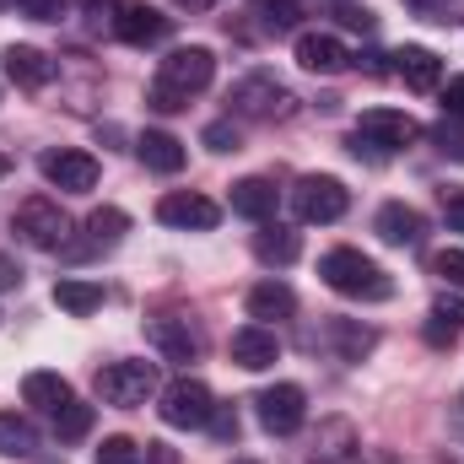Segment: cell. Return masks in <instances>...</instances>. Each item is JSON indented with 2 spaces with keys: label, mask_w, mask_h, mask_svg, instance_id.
<instances>
[{
  "label": "cell",
  "mask_w": 464,
  "mask_h": 464,
  "mask_svg": "<svg viewBox=\"0 0 464 464\" xmlns=\"http://www.w3.org/2000/svg\"><path fill=\"white\" fill-rule=\"evenodd\" d=\"M319 276H324L330 292H341V297H351V303H383V297H394L389 270L372 265L362 248H330V254L319 259Z\"/></svg>",
  "instance_id": "obj_1"
},
{
  "label": "cell",
  "mask_w": 464,
  "mask_h": 464,
  "mask_svg": "<svg viewBox=\"0 0 464 464\" xmlns=\"http://www.w3.org/2000/svg\"><path fill=\"white\" fill-rule=\"evenodd\" d=\"M227 103H232V114L237 119H259V124H276V119L297 114V92H292L286 82H276L270 71H254V76L232 82Z\"/></svg>",
  "instance_id": "obj_2"
},
{
  "label": "cell",
  "mask_w": 464,
  "mask_h": 464,
  "mask_svg": "<svg viewBox=\"0 0 464 464\" xmlns=\"http://www.w3.org/2000/svg\"><path fill=\"white\" fill-rule=\"evenodd\" d=\"M346 206H351V195H346V184L335 179V173H308V179H297V189H292V211H297V222H341L346 217Z\"/></svg>",
  "instance_id": "obj_3"
},
{
  "label": "cell",
  "mask_w": 464,
  "mask_h": 464,
  "mask_svg": "<svg viewBox=\"0 0 464 464\" xmlns=\"http://www.w3.org/2000/svg\"><path fill=\"white\" fill-rule=\"evenodd\" d=\"M157 394V362H109L98 372V400L119 405V411H135Z\"/></svg>",
  "instance_id": "obj_4"
},
{
  "label": "cell",
  "mask_w": 464,
  "mask_h": 464,
  "mask_svg": "<svg viewBox=\"0 0 464 464\" xmlns=\"http://www.w3.org/2000/svg\"><path fill=\"white\" fill-rule=\"evenodd\" d=\"M157 411H162V421H168V427L200 432V427L211 421V411H217V394H211L200 378H189V372H184V378H173V383L162 389V405H157Z\"/></svg>",
  "instance_id": "obj_5"
},
{
  "label": "cell",
  "mask_w": 464,
  "mask_h": 464,
  "mask_svg": "<svg viewBox=\"0 0 464 464\" xmlns=\"http://www.w3.org/2000/svg\"><path fill=\"white\" fill-rule=\"evenodd\" d=\"M254 416H259V427H265L270 438L303 432V421H308V394H303V383H270V389H259Z\"/></svg>",
  "instance_id": "obj_6"
},
{
  "label": "cell",
  "mask_w": 464,
  "mask_h": 464,
  "mask_svg": "<svg viewBox=\"0 0 464 464\" xmlns=\"http://www.w3.org/2000/svg\"><path fill=\"white\" fill-rule=\"evenodd\" d=\"M157 82L173 87V92H206L217 82V54L206 44H189V49H168V60L157 65Z\"/></svg>",
  "instance_id": "obj_7"
},
{
  "label": "cell",
  "mask_w": 464,
  "mask_h": 464,
  "mask_svg": "<svg viewBox=\"0 0 464 464\" xmlns=\"http://www.w3.org/2000/svg\"><path fill=\"white\" fill-rule=\"evenodd\" d=\"M38 173L54 184V189H65V195H87L92 184H98V157L92 151H76V146H60V151H44L38 157Z\"/></svg>",
  "instance_id": "obj_8"
},
{
  "label": "cell",
  "mask_w": 464,
  "mask_h": 464,
  "mask_svg": "<svg viewBox=\"0 0 464 464\" xmlns=\"http://www.w3.org/2000/svg\"><path fill=\"white\" fill-rule=\"evenodd\" d=\"M16 232H22L33 248H60L65 232H71V222H65V211H60L49 195H27V200L16 206Z\"/></svg>",
  "instance_id": "obj_9"
},
{
  "label": "cell",
  "mask_w": 464,
  "mask_h": 464,
  "mask_svg": "<svg viewBox=\"0 0 464 464\" xmlns=\"http://www.w3.org/2000/svg\"><path fill=\"white\" fill-rule=\"evenodd\" d=\"M157 222L179 227V232H211L222 222V206L206 200V195H195V189H173V195L157 200Z\"/></svg>",
  "instance_id": "obj_10"
},
{
  "label": "cell",
  "mask_w": 464,
  "mask_h": 464,
  "mask_svg": "<svg viewBox=\"0 0 464 464\" xmlns=\"http://www.w3.org/2000/svg\"><path fill=\"white\" fill-rule=\"evenodd\" d=\"M351 135H362V140H372L383 157L389 151H400V146H411L416 135H421V124L411 114H400V109H362V119H356V130Z\"/></svg>",
  "instance_id": "obj_11"
},
{
  "label": "cell",
  "mask_w": 464,
  "mask_h": 464,
  "mask_svg": "<svg viewBox=\"0 0 464 464\" xmlns=\"http://www.w3.org/2000/svg\"><path fill=\"white\" fill-rule=\"evenodd\" d=\"M114 33L124 44L146 49V44H162V38L173 33V16H162V11L146 5V0H119L114 5Z\"/></svg>",
  "instance_id": "obj_12"
},
{
  "label": "cell",
  "mask_w": 464,
  "mask_h": 464,
  "mask_svg": "<svg viewBox=\"0 0 464 464\" xmlns=\"http://www.w3.org/2000/svg\"><path fill=\"white\" fill-rule=\"evenodd\" d=\"M389 60H394L389 71H394V76H400L411 92H438V87H443V60H438L432 49H421V44H405V49H394Z\"/></svg>",
  "instance_id": "obj_13"
},
{
  "label": "cell",
  "mask_w": 464,
  "mask_h": 464,
  "mask_svg": "<svg viewBox=\"0 0 464 464\" xmlns=\"http://www.w3.org/2000/svg\"><path fill=\"white\" fill-rule=\"evenodd\" d=\"M0 60H5V76H11L22 92H44V87L54 82V71H60V65H54L44 49H33V44H11Z\"/></svg>",
  "instance_id": "obj_14"
},
{
  "label": "cell",
  "mask_w": 464,
  "mask_h": 464,
  "mask_svg": "<svg viewBox=\"0 0 464 464\" xmlns=\"http://www.w3.org/2000/svg\"><path fill=\"white\" fill-rule=\"evenodd\" d=\"M297 65L314 71V76H341L351 65V54L335 33H297Z\"/></svg>",
  "instance_id": "obj_15"
},
{
  "label": "cell",
  "mask_w": 464,
  "mask_h": 464,
  "mask_svg": "<svg viewBox=\"0 0 464 464\" xmlns=\"http://www.w3.org/2000/svg\"><path fill=\"white\" fill-rule=\"evenodd\" d=\"M146 341L162 351L168 362H195V356H200V335L189 330V319H173V314L146 319Z\"/></svg>",
  "instance_id": "obj_16"
},
{
  "label": "cell",
  "mask_w": 464,
  "mask_h": 464,
  "mask_svg": "<svg viewBox=\"0 0 464 464\" xmlns=\"http://www.w3.org/2000/svg\"><path fill=\"white\" fill-rule=\"evenodd\" d=\"M232 362L248 367V372L276 367V362H281V341H276V330H265V324H243V330H232Z\"/></svg>",
  "instance_id": "obj_17"
},
{
  "label": "cell",
  "mask_w": 464,
  "mask_h": 464,
  "mask_svg": "<svg viewBox=\"0 0 464 464\" xmlns=\"http://www.w3.org/2000/svg\"><path fill=\"white\" fill-rule=\"evenodd\" d=\"M372 232H378L389 248H416V243H421V232H427V222H421V211H416V206H405V200H389V206L378 211Z\"/></svg>",
  "instance_id": "obj_18"
},
{
  "label": "cell",
  "mask_w": 464,
  "mask_h": 464,
  "mask_svg": "<svg viewBox=\"0 0 464 464\" xmlns=\"http://www.w3.org/2000/svg\"><path fill=\"white\" fill-rule=\"evenodd\" d=\"M135 157H140L151 173H179V168L189 162L184 140H179V135H168V130H146V135L135 140Z\"/></svg>",
  "instance_id": "obj_19"
},
{
  "label": "cell",
  "mask_w": 464,
  "mask_h": 464,
  "mask_svg": "<svg viewBox=\"0 0 464 464\" xmlns=\"http://www.w3.org/2000/svg\"><path fill=\"white\" fill-rule=\"evenodd\" d=\"M276 206H281V189H276L270 179H237V184H232V211H237V217L270 222Z\"/></svg>",
  "instance_id": "obj_20"
},
{
  "label": "cell",
  "mask_w": 464,
  "mask_h": 464,
  "mask_svg": "<svg viewBox=\"0 0 464 464\" xmlns=\"http://www.w3.org/2000/svg\"><path fill=\"white\" fill-rule=\"evenodd\" d=\"M297 254H303V232L281 227V222H259V232H254L259 265H297Z\"/></svg>",
  "instance_id": "obj_21"
},
{
  "label": "cell",
  "mask_w": 464,
  "mask_h": 464,
  "mask_svg": "<svg viewBox=\"0 0 464 464\" xmlns=\"http://www.w3.org/2000/svg\"><path fill=\"white\" fill-rule=\"evenodd\" d=\"M297 314V292L286 281H259L248 292V319L254 324H270V319H292Z\"/></svg>",
  "instance_id": "obj_22"
},
{
  "label": "cell",
  "mask_w": 464,
  "mask_h": 464,
  "mask_svg": "<svg viewBox=\"0 0 464 464\" xmlns=\"http://www.w3.org/2000/svg\"><path fill=\"white\" fill-rule=\"evenodd\" d=\"M54 308H65L71 319H87L103 308V286L98 281H82V276H60L54 281Z\"/></svg>",
  "instance_id": "obj_23"
},
{
  "label": "cell",
  "mask_w": 464,
  "mask_h": 464,
  "mask_svg": "<svg viewBox=\"0 0 464 464\" xmlns=\"http://www.w3.org/2000/svg\"><path fill=\"white\" fill-rule=\"evenodd\" d=\"M464 335V297H438L432 314H427V346H454Z\"/></svg>",
  "instance_id": "obj_24"
},
{
  "label": "cell",
  "mask_w": 464,
  "mask_h": 464,
  "mask_svg": "<svg viewBox=\"0 0 464 464\" xmlns=\"http://www.w3.org/2000/svg\"><path fill=\"white\" fill-rule=\"evenodd\" d=\"M22 400L38 405V411H60V405H71L76 394H71V383H65L60 372H44V367H38V372L22 378Z\"/></svg>",
  "instance_id": "obj_25"
},
{
  "label": "cell",
  "mask_w": 464,
  "mask_h": 464,
  "mask_svg": "<svg viewBox=\"0 0 464 464\" xmlns=\"http://www.w3.org/2000/svg\"><path fill=\"white\" fill-rule=\"evenodd\" d=\"M33 449H38V427L27 416H16V411H0V454L5 459H27Z\"/></svg>",
  "instance_id": "obj_26"
},
{
  "label": "cell",
  "mask_w": 464,
  "mask_h": 464,
  "mask_svg": "<svg viewBox=\"0 0 464 464\" xmlns=\"http://www.w3.org/2000/svg\"><path fill=\"white\" fill-rule=\"evenodd\" d=\"M124 232H130V217H124L119 206H98V211L87 217V237H92V248H114Z\"/></svg>",
  "instance_id": "obj_27"
},
{
  "label": "cell",
  "mask_w": 464,
  "mask_h": 464,
  "mask_svg": "<svg viewBox=\"0 0 464 464\" xmlns=\"http://www.w3.org/2000/svg\"><path fill=\"white\" fill-rule=\"evenodd\" d=\"M330 341H335V351H341L346 362H362L367 351L378 346V335L362 330V324H351V319H335V324H330Z\"/></svg>",
  "instance_id": "obj_28"
},
{
  "label": "cell",
  "mask_w": 464,
  "mask_h": 464,
  "mask_svg": "<svg viewBox=\"0 0 464 464\" xmlns=\"http://www.w3.org/2000/svg\"><path fill=\"white\" fill-rule=\"evenodd\" d=\"M87 432H92V405L71 400V405L54 411V438H60V443H82Z\"/></svg>",
  "instance_id": "obj_29"
},
{
  "label": "cell",
  "mask_w": 464,
  "mask_h": 464,
  "mask_svg": "<svg viewBox=\"0 0 464 464\" xmlns=\"http://www.w3.org/2000/svg\"><path fill=\"white\" fill-rule=\"evenodd\" d=\"M254 16H259L270 33H292L297 16H303V0H254Z\"/></svg>",
  "instance_id": "obj_30"
},
{
  "label": "cell",
  "mask_w": 464,
  "mask_h": 464,
  "mask_svg": "<svg viewBox=\"0 0 464 464\" xmlns=\"http://www.w3.org/2000/svg\"><path fill=\"white\" fill-rule=\"evenodd\" d=\"M427 140L443 151V157H454V162H464V124L459 119H438L432 130H427Z\"/></svg>",
  "instance_id": "obj_31"
},
{
  "label": "cell",
  "mask_w": 464,
  "mask_h": 464,
  "mask_svg": "<svg viewBox=\"0 0 464 464\" xmlns=\"http://www.w3.org/2000/svg\"><path fill=\"white\" fill-rule=\"evenodd\" d=\"M330 16H335L346 33H372V27H378V16H372L367 5H356V0H335V5H330Z\"/></svg>",
  "instance_id": "obj_32"
},
{
  "label": "cell",
  "mask_w": 464,
  "mask_h": 464,
  "mask_svg": "<svg viewBox=\"0 0 464 464\" xmlns=\"http://www.w3.org/2000/svg\"><path fill=\"white\" fill-rule=\"evenodd\" d=\"M432 276H443L454 292H464V248H438L432 254Z\"/></svg>",
  "instance_id": "obj_33"
},
{
  "label": "cell",
  "mask_w": 464,
  "mask_h": 464,
  "mask_svg": "<svg viewBox=\"0 0 464 464\" xmlns=\"http://www.w3.org/2000/svg\"><path fill=\"white\" fill-rule=\"evenodd\" d=\"M98 464H140V443L135 438H103Z\"/></svg>",
  "instance_id": "obj_34"
},
{
  "label": "cell",
  "mask_w": 464,
  "mask_h": 464,
  "mask_svg": "<svg viewBox=\"0 0 464 464\" xmlns=\"http://www.w3.org/2000/svg\"><path fill=\"white\" fill-rule=\"evenodd\" d=\"M146 103H151L157 114H179V109H189V98H184V92H173V87H162V82H151V87H146Z\"/></svg>",
  "instance_id": "obj_35"
},
{
  "label": "cell",
  "mask_w": 464,
  "mask_h": 464,
  "mask_svg": "<svg viewBox=\"0 0 464 464\" xmlns=\"http://www.w3.org/2000/svg\"><path fill=\"white\" fill-rule=\"evenodd\" d=\"M200 140H206L211 151H237V140H243V135H237V124H232V119H217V124H206V135H200Z\"/></svg>",
  "instance_id": "obj_36"
},
{
  "label": "cell",
  "mask_w": 464,
  "mask_h": 464,
  "mask_svg": "<svg viewBox=\"0 0 464 464\" xmlns=\"http://www.w3.org/2000/svg\"><path fill=\"white\" fill-rule=\"evenodd\" d=\"M438 92H443V119H459L464 124V76H449Z\"/></svg>",
  "instance_id": "obj_37"
},
{
  "label": "cell",
  "mask_w": 464,
  "mask_h": 464,
  "mask_svg": "<svg viewBox=\"0 0 464 464\" xmlns=\"http://www.w3.org/2000/svg\"><path fill=\"white\" fill-rule=\"evenodd\" d=\"M206 427H211V438H222V443H232V438H237V411H232V405H217Z\"/></svg>",
  "instance_id": "obj_38"
},
{
  "label": "cell",
  "mask_w": 464,
  "mask_h": 464,
  "mask_svg": "<svg viewBox=\"0 0 464 464\" xmlns=\"http://www.w3.org/2000/svg\"><path fill=\"white\" fill-rule=\"evenodd\" d=\"M16 5L38 22H60V11H65V0H16Z\"/></svg>",
  "instance_id": "obj_39"
},
{
  "label": "cell",
  "mask_w": 464,
  "mask_h": 464,
  "mask_svg": "<svg viewBox=\"0 0 464 464\" xmlns=\"http://www.w3.org/2000/svg\"><path fill=\"white\" fill-rule=\"evenodd\" d=\"M443 217L454 232H464V189H443Z\"/></svg>",
  "instance_id": "obj_40"
},
{
  "label": "cell",
  "mask_w": 464,
  "mask_h": 464,
  "mask_svg": "<svg viewBox=\"0 0 464 464\" xmlns=\"http://www.w3.org/2000/svg\"><path fill=\"white\" fill-rule=\"evenodd\" d=\"M22 286V265L11 254H0V292H16Z\"/></svg>",
  "instance_id": "obj_41"
},
{
  "label": "cell",
  "mask_w": 464,
  "mask_h": 464,
  "mask_svg": "<svg viewBox=\"0 0 464 464\" xmlns=\"http://www.w3.org/2000/svg\"><path fill=\"white\" fill-rule=\"evenodd\" d=\"M146 464H179V454L168 443H146Z\"/></svg>",
  "instance_id": "obj_42"
},
{
  "label": "cell",
  "mask_w": 464,
  "mask_h": 464,
  "mask_svg": "<svg viewBox=\"0 0 464 464\" xmlns=\"http://www.w3.org/2000/svg\"><path fill=\"white\" fill-rule=\"evenodd\" d=\"M173 5H184V11H211L217 0H173Z\"/></svg>",
  "instance_id": "obj_43"
},
{
  "label": "cell",
  "mask_w": 464,
  "mask_h": 464,
  "mask_svg": "<svg viewBox=\"0 0 464 464\" xmlns=\"http://www.w3.org/2000/svg\"><path fill=\"white\" fill-rule=\"evenodd\" d=\"M5 173H11V157H5V151H0V179H5Z\"/></svg>",
  "instance_id": "obj_44"
},
{
  "label": "cell",
  "mask_w": 464,
  "mask_h": 464,
  "mask_svg": "<svg viewBox=\"0 0 464 464\" xmlns=\"http://www.w3.org/2000/svg\"><path fill=\"white\" fill-rule=\"evenodd\" d=\"M232 464H254V459H232Z\"/></svg>",
  "instance_id": "obj_45"
}]
</instances>
